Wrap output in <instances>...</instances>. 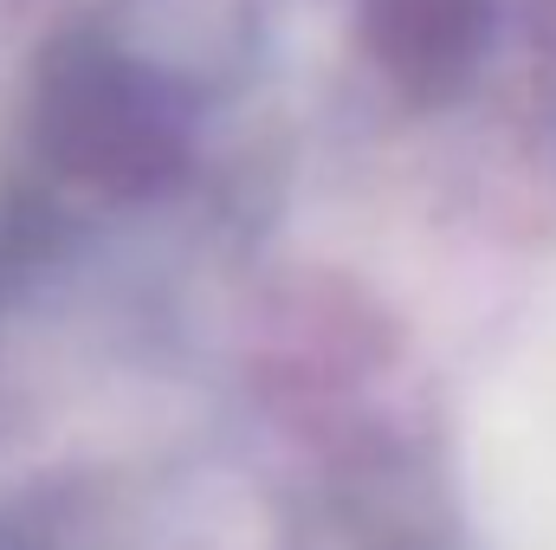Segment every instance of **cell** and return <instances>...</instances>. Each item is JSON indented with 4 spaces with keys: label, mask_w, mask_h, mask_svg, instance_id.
I'll list each match as a JSON object with an SVG mask.
<instances>
[{
    "label": "cell",
    "mask_w": 556,
    "mask_h": 550,
    "mask_svg": "<svg viewBox=\"0 0 556 550\" xmlns=\"http://www.w3.org/2000/svg\"><path fill=\"white\" fill-rule=\"evenodd\" d=\"M39 117H46V149L72 175H91V182L142 188L175 162V130L149 78L111 52H72L52 72Z\"/></svg>",
    "instance_id": "6da1fadb"
},
{
    "label": "cell",
    "mask_w": 556,
    "mask_h": 550,
    "mask_svg": "<svg viewBox=\"0 0 556 550\" xmlns=\"http://www.w3.org/2000/svg\"><path fill=\"white\" fill-rule=\"evenodd\" d=\"M492 0H363V46L408 98H453L492 46Z\"/></svg>",
    "instance_id": "7a4b0ae2"
}]
</instances>
